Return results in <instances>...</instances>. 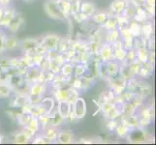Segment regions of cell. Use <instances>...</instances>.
<instances>
[{
	"instance_id": "6da1fadb",
	"label": "cell",
	"mask_w": 156,
	"mask_h": 145,
	"mask_svg": "<svg viewBox=\"0 0 156 145\" xmlns=\"http://www.w3.org/2000/svg\"><path fill=\"white\" fill-rule=\"evenodd\" d=\"M45 11L49 17L55 19H66L67 16L62 12L57 0H50L45 4Z\"/></svg>"
},
{
	"instance_id": "7a4b0ae2",
	"label": "cell",
	"mask_w": 156,
	"mask_h": 145,
	"mask_svg": "<svg viewBox=\"0 0 156 145\" xmlns=\"http://www.w3.org/2000/svg\"><path fill=\"white\" fill-rule=\"evenodd\" d=\"M73 105V112L76 119H82V118H83L85 113H87V104H85V101L83 98H78Z\"/></svg>"
},
{
	"instance_id": "3957f363",
	"label": "cell",
	"mask_w": 156,
	"mask_h": 145,
	"mask_svg": "<svg viewBox=\"0 0 156 145\" xmlns=\"http://www.w3.org/2000/svg\"><path fill=\"white\" fill-rule=\"evenodd\" d=\"M59 38L56 35H48L46 36L42 42V46L46 48V50H55L58 47Z\"/></svg>"
},
{
	"instance_id": "277c9868",
	"label": "cell",
	"mask_w": 156,
	"mask_h": 145,
	"mask_svg": "<svg viewBox=\"0 0 156 145\" xmlns=\"http://www.w3.org/2000/svg\"><path fill=\"white\" fill-rule=\"evenodd\" d=\"M58 110L57 113L60 115V117L62 119H67L70 112H71V105L67 102L63 101V102H58Z\"/></svg>"
},
{
	"instance_id": "5b68a950",
	"label": "cell",
	"mask_w": 156,
	"mask_h": 145,
	"mask_svg": "<svg viewBox=\"0 0 156 145\" xmlns=\"http://www.w3.org/2000/svg\"><path fill=\"white\" fill-rule=\"evenodd\" d=\"M146 133L139 129H135L129 133V140L132 142H142L146 139Z\"/></svg>"
},
{
	"instance_id": "8992f818",
	"label": "cell",
	"mask_w": 156,
	"mask_h": 145,
	"mask_svg": "<svg viewBox=\"0 0 156 145\" xmlns=\"http://www.w3.org/2000/svg\"><path fill=\"white\" fill-rule=\"evenodd\" d=\"M95 5L92 3H88V2H84L80 5V13L83 14L84 17L89 18L91 17L94 13H95Z\"/></svg>"
},
{
	"instance_id": "52a82bcc",
	"label": "cell",
	"mask_w": 156,
	"mask_h": 145,
	"mask_svg": "<svg viewBox=\"0 0 156 145\" xmlns=\"http://www.w3.org/2000/svg\"><path fill=\"white\" fill-rule=\"evenodd\" d=\"M105 72L109 77L115 78L119 72V67L118 64L115 61H109L105 66Z\"/></svg>"
},
{
	"instance_id": "ba28073f",
	"label": "cell",
	"mask_w": 156,
	"mask_h": 145,
	"mask_svg": "<svg viewBox=\"0 0 156 145\" xmlns=\"http://www.w3.org/2000/svg\"><path fill=\"white\" fill-rule=\"evenodd\" d=\"M110 11L114 15H119L125 11V1L124 0H115L110 7Z\"/></svg>"
},
{
	"instance_id": "9c48e42d",
	"label": "cell",
	"mask_w": 156,
	"mask_h": 145,
	"mask_svg": "<svg viewBox=\"0 0 156 145\" xmlns=\"http://www.w3.org/2000/svg\"><path fill=\"white\" fill-rule=\"evenodd\" d=\"M20 41L14 36H10L5 38V50H14L20 46Z\"/></svg>"
},
{
	"instance_id": "30bf717a",
	"label": "cell",
	"mask_w": 156,
	"mask_h": 145,
	"mask_svg": "<svg viewBox=\"0 0 156 145\" xmlns=\"http://www.w3.org/2000/svg\"><path fill=\"white\" fill-rule=\"evenodd\" d=\"M21 47L26 51H31V50H36L37 47L39 46V43L35 39H26L20 44Z\"/></svg>"
},
{
	"instance_id": "8fae6325",
	"label": "cell",
	"mask_w": 156,
	"mask_h": 145,
	"mask_svg": "<svg viewBox=\"0 0 156 145\" xmlns=\"http://www.w3.org/2000/svg\"><path fill=\"white\" fill-rule=\"evenodd\" d=\"M23 19H21V17H20V16H15L12 19V20L10 21V23L8 24V27L13 33H15V32H17L20 28L21 24H23Z\"/></svg>"
},
{
	"instance_id": "7c38bea8",
	"label": "cell",
	"mask_w": 156,
	"mask_h": 145,
	"mask_svg": "<svg viewBox=\"0 0 156 145\" xmlns=\"http://www.w3.org/2000/svg\"><path fill=\"white\" fill-rule=\"evenodd\" d=\"M16 14L13 10H5L3 12V15H2V18L0 19V24L1 25H4V26H8V24L10 23V21L12 20V19L15 17Z\"/></svg>"
},
{
	"instance_id": "4fadbf2b",
	"label": "cell",
	"mask_w": 156,
	"mask_h": 145,
	"mask_svg": "<svg viewBox=\"0 0 156 145\" xmlns=\"http://www.w3.org/2000/svg\"><path fill=\"white\" fill-rule=\"evenodd\" d=\"M56 138L61 143H70L73 140V133L70 131H62L57 133Z\"/></svg>"
},
{
	"instance_id": "5bb4252c",
	"label": "cell",
	"mask_w": 156,
	"mask_h": 145,
	"mask_svg": "<svg viewBox=\"0 0 156 145\" xmlns=\"http://www.w3.org/2000/svg\"><path fill=\"white\" fill-rule=\"evenodd\" d=\"M99 53L100 56L103 59H105V60H111L112 56V50L109 45H105L100 47Z\"/></svg>"
},
{
	"instance_id": "9a60e30c",
	"label": "cell",
	"mask_w": 156,
	"mask_h": 145,
	"mask_svg": "<svg viewBox=\"0 0 156 145\" xmlns=\"http://www.w3.org/2000/svg\"><path fill=\"white\" fill-rule=\"evenodd\" d=\"M27 129L32 133H35L37 131L39 130V120L37 117H30V119L27 123Z\"/></svg>"
},
{
	"instance_id": "2e32d148",
	"label": "cell",
	"mask_w": 156,
	"mask_h": 145,
	"mask_svg": "<svg viewBox=\"0 0 156 145\" xmlns=\"http://www.w3.org/2000/svg\"><path fill=\"white\" fill-rule=\"evenodd\" d=\"M148 51L147 50V47H140L138 48V52H137V58L138 60H140L141 63H144V62H147V59H148Z\"/></svg>"
},
{
	"instance_id": "e0dca14e",
	"label": "cell",
	"mask_w": 156,
	"mask_h": 145,
	"mask_svg": "<svg viewBox=\"0 0 156 145\" xmlns=\"http://www.w3.org/2000/svg\"><path fill=\"white\" fill-rule=\"evenodd\" d=\"M45 91V86L41 83H36L30 89L31 96H41Z\"/></svg>"
},
{
	"instance_id": "ac0fdd59",
	"label": "cell",
	"mask_w": 156,
	"mask_h": 145,
	"mask_svg": "<svg viewBox=\"0 0 156 145\" xmlns=\"http://www.w3.org/2000/svg\"><path fill=\"white\" fill-rule=\"evenodd\" d=\"M30 136L27 135L26 133L23 132V133H18L17 136H15V139H14V141L16 143H26V142H28V140L30 139Z\"/></svg>"
},
{
	"instance_id": "d6986e66",
	"label": "cell",
	"mask_w": 156,
	"mask_h": 145,
	"mask_svg": "<svg viewBox=\"0 0 156 145\" xmlns=\"http://www.w3.org/2000/svg\"><path fill=\"white\" fill-rule=\"evenodd\" d=\"M68 95H69V90L66 89H59L56 92V99L58 100V102H63L65 101L67 102L68 99Z\"/></svg>"
},
{
	"instance_id": "ffe728a7",
	"label": "cell",
	"mask_w": 156,
	"mask_h": 145,
	"mask_svg": "<svg viewBox=\"0 0 156 145\" xmlns=\"http://www.w3.org/2000/svg\"><path fill=\"white\" fill-rule=\"evenodd\" d=\"M11 88L6 83H0V98H7L10 95Z\"/></svg>"
},
{
	"instance_id": "44dd1931",
	"label": "cell",
	"mask_w": 156,
	"mask_h": 145,
	"mask_svg": "<svg viewBox=\"0 0 156 145\" xmlns=\"http://www.w3.org/2000/svg\"><path fill=\"white\" fill-rule=\"evenodd\" d=\"M107 19H108V15L105 14V13H99V14L95 15L94 17H93V20L95 21L96 23H98V24L104 23L105 21L107 20Z\"/></svg>"
},
{
	"instance_id": "7402d4cb",
	"label": "cell",
	"mask_w": 156,
	"mask_h": 145,
	"mask_svg": "<svg viewBox=\"0 0 156 145\" xmlns=\"http://www.w3.org/2000/svg\"><path fill=\"white\" fill-rule=\"evenodd\" d=\"M117 22L115 19H107V20L105 21V27L108 30H115L116 28Z\"/></svg>"
},
{
	"instance_id": "603a6c76",
	"label": "cell",
	"mask_w": 156,
	"mask_h": 145,
	"mask_svg": "<svg viewBox=\"0 0 156 145\" xmlns=\"http://www.w3.org/2000/svg\"><path fill=\"white\" fill-rule=\"evenodd\" d=\"M57 133H57V131L55 130V129L51 128L46 133V138L49 139V140H53V139H55L57 137Z\"/></svg>"
},
{
	"instance_id": "cb8c5ba5",
	"label": "cell",
	"mask_w": 156,
	"mask_h": 145,
	"mask_svg": "<svg viewBox=\"0 0 156 145\" xmlns=\"http://www.w3.org/2000/svg\"><path fill=\"white\" fill-rule=\"evenodd\" d=\"M62 74H64V76H66V77H69V76H71V74H73L74 72V68L73 66L71 65V64H65L63 67H62Z\"/></svg>"
},
{
	"instance_id": "d4e9b609",
	"label": "cell",
	"mask_w": 156,
	"mask_h": 145,
	"mask_svg": "<svg viewBox=\"0 0 156 145\" xmlns=\"http://www.w3.org/2000/svg\"><path fill=\"white\" fill-rule=\"evenodd\" d=\"M125 56H126V51L123 50V47H118L115 50V57L118 60H123V59H125Z\"/></svg>"
},
{
	"instance_id": "484cf974",
	"label": "cell",
	"mask_w": 156,
	"mask_h": 145,
	"mask_svg": "<svg viewBox=\"0 0 156 145\" xmlns=\"http://www.w3.org/2000/svg\"><path fill=\"white\" fill-rule=\"evenodd\" d=\"M100 47H101V46L99 45V43H97V42H92V43H90L89 50H90V51H92L93 53H99Z\"/></svg>"
},
{
	"instance_id": "4316f807",
	"label": "cell",
	"mask_w": 156,
	"mask_h": 145,
	"mask_svg": "<svg viewBox=\"0 0 156 145\" xmlns=\"http://www.w3.org/2000/svg\"><path fill=\"white\" fill-rule=\"evenodd\" d=\"M84 71H85L84 66H83V65H80V64L77 65L76 68H75V74H76V76H77V77L83 76V73H84Z\"/></svg>"
},
{
	"instance_id": "83f0119b",
	"label": "cell",
	"mask_w": 156,
	"mask_h": 145,
	"mask_svg": "<svg viewBox=\"0 0 156 145\" xmlns=\"http://www.w3.org/2000/svg\"><path fill=\"white\" fill-rule=\"evenodd\" d=\"M5 38L4 35L0 33V53H2L5 50Z\"/></svg>"
},
{
	"instance_id": "f1b7e54d",
	"label": "cell",
	"mask_w": 156,
	"mask_h": 145,
	"mask_svg": "<svg viewBox=\"0 0 156 145\" xmlns=\"http://www.w3.org/2000/svg\"><path fill=\"white\" fill-rule=\"evenodd\" d=\"M10 0H0V5L1 6H4V5H7L9 3Z\"/></svg>"
},
{
	"instance_id": "f546056e",
	"label": "cell",
	"mask_w": 156,
	"mask_h": 145,
	"mask_svg": "<svg viewBox=\"0 0 156 145\" xmlns=\"http://www.w3.org/2000/svg\"><path fill=\"white\" fill-rule=\"evenodd\" d=\"M3 12H4V10H3V7L0 5V19L2 18V15H3Z\"/></svg>"
},
{
	"instance_id": "4dcf8cb0",
	"label": "cell",
	"mask_w": 156,
	"mask_h": 145,
	"mask_svg": "<svg viewBox=\"0 0 156 145\" xmlns=\"http://www.w3.org/2000/svg\"><path fill=\"white\" fill-rule=\"evenodd\" d=\"M65 1H69V0H65Z\"/></svg>"
}]
</instances>
